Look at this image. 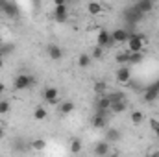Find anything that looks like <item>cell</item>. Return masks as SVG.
<instances>
[{
	"instance_id": "6da1fadb",
	"label": "cell",
	"mask_w": 159,
	"mask_h": 157,
	"mask_svg": "<svg viewBox=\"0 0 159 157\" xmlns=\"http://www.w3.org/2000/svg\"><path fill=\"white\" fill-rule=\"evenodd\" d=\"M126 44H128V52H129V54H133V52H143V48L146 46V37H144V35L131 34Z\"/></svg>"
},
{
	"instance_id": "7a4b0ae2",
	"label": "cell",
	"mask_w": 159,
	"mask_h": 157,
	"mask_svg": "<svg viewBox=\"0 0 159 157\" xmlns=\"http://www.w3.org/2000/svg\"><path fill=\"white\" fill-rule=\"evenodd\" d=\"M113 41H111V34L107 32V30H104V28H96V35H94V46H100V48H104V46H107V44H111Z\"/></svg>"
},
{
	"instance_id": "3957f363",
	"label": "cell",
	"mask_w": 159,
	"mask_h": 157,
	"mask_svg": "<svg viewBox=\"0 0 159 157\" xmlns=\"http://www.w3.org/2000/svg\"><path fill=\"white\" fill-rule=\"evenodd\" d=\"M34 83H35V79L32 78L30 74H19V76L15 78V83H13V85H15L17 91H24V89H30Z\"/></svg>"
},
{
	"instance_id": "277c9868",
	"label": "cell",
	"mask_w": 159,
	"mask_h": 157,
	"mask_svg": "<svg viewBox=\"0 0 159 157\" xmlns=\"http://www.w3.org/2000/svg\"><path fill=\"white\" fill-rule=\"evenodd\" d=\"M43 96H44V102H46V104L57 105V102H59V89H56V87H46Z\"/></svg>"
},
{
	"instance_id": "5b68a950",
	"label": "cell",
	"mask_w": 159,
	"mask_h": 157,
	"mask_svg": "<svg viewBox=\"0 0 159 157\" xmlns=\"http://www.w3.org/2000/svg\"><path fill=\"white\" fill-rule=\"evenodd\" d=\"M129 35H131V34H129L128 30H124V28H117V30H113V34H111V41L117 43V44H124V43H128Z\"/></svg>"
},
{
	"instance_id": "8992f818",
	"label": "cell",
	"mask_w": 159,
	"mask_h": 157,
	"mask_svg": "<svg viewBox=\"0 0 159 157\" xmlns=\"http://www.w3.org/2000/svg\"><path fill=\"white\" fill-rule=\"evenodd\" d=\"M115 78H117L119 85H128L129 79H131V70L128 67H120L119 70H117V74H115Z\"/></svg>"
},
{
	"instance_id": "52a82bcc",
	"label": "cell",
	"mask_w": 159,
	"mask_h": 157,
	"mask_svg": "<svg viewBox=\"0 0 159 157\" xmlns=\"http://www.w3.org/2000/svg\"><path fill=\"white\" fill-rule=\"evenodd\" d=\"M109 152H111V144L107 141H100V142L94 144V154L98 157H107Z\"/></svg>"
},
{
	"instance_id": "ba28073f",
	"label": "cell",
	"mask_w": 159,
	"mask_h": 157,
	"mask_svg": "<svg viewBox=\"0 0 159 157\" xmlns=\"http://www.w3.org/2000/svg\"><path fill=\"white\" fill-rule=\"evenodd\" d=\"M85 9H87V13L89 15H100L102 11H104V4L102 2H98V0H91V2H87L85 4Z\"/></svg>"
},
{
	"instance_id": "9c48e42d",
	"label": "cell",
	"mask_w": 159,
	"mask_h": 157,
	"mask_svg": "<svg viewBox=\"0 0 159 157\" xmlns=\"http://www.w3.org/2000/svg\"><path fill=\"white\" fill-rule=\"evenodd\" d=\"M54 19H56L57 22H65V20L69 19L67 4H65V6H57V7H54Z\"/></svg>"
},
{
	"instance_id": "30bf717a",
	"label": "cell",
	"mask_w": 159,
	"mask_h": 157,
	"mask_svg": "<svg viewBox=\"0 0 159 157\" xmlns=\"http://www.w3.org/2000/svg\"><path fill=\"white\" fill-rule=\"evenodd\" d=\"M48 56H50L52 61H59L63 57V50L57 44H48Z\"/></svg>"
},
{
	"instance_id": "8fae6325",
	"label": "cell",
	"mask_w": 159,
	"mask_h": 157,
	"mask_svg": "<svg viewBox=\"0 0 159 157\" xmlns=\"http://www.w3.org/2000/svg\"><path fill=\"white\" fill-rule=\"evenodd\" d=\"M135 9H137V13L146 15V13H150V11L154 9V4L148 2V0H143V2H139V4H135Z\"/></svg>"
},
{
	"instance_id": "7c38bea8",
	"label": "cell",
	"mask_w": 159,
	"mask_h": 157,
	"mask_svg": "<svg viewBox=\"0 0 159 157\" xmlns=\"http://www.w3.org/2000/svg\"><path fill=\"white\" fill-rule=\"evenodd\" d=\"M126 109H128V102H126V100H120V102L111 104V107H109V113H111V115H119V113H124Z\"/></svg>"
},
{
	"instance_id": "4fadbf2b",
	"label": "cell",
	"mask_w": 159,
	"mask_h": 157,
	"mask_svg": "<svg viewBox=\"0 0 159 157\" xmlns=\"http://www.w3.org/2000/svg\"><path fill=\"white\" fill-rule=\"evenodd\" d=\"M159 98V89L156 85H152V87H148L146 91H144V100L146 102H156Z\"/></svg>"
},
{
	"instance_id": "5bb4252c",
	"label": "cell",
	"mask_w": 159,
	"mask_h": 157,
	"mask_svg": "<svg viewBox=\"0 0 159 157\" xmlns=\"http://www.w3.org/2000/svg\"><path fill=\"white\" fill-rule=\"evenodd\" d=\"M74 102H70V100H65V102H61L59 104V111H61V115H70L72 111H74Z\"/></svg>"
},
{
	"instance_id": "9a60e30c",
	"label": "cell",
	"mask_w": 159,
	"mask_h": 157,
	"mask_svg": "<svg viewBox=\"0 0 159 157\" xmlns=\"http://www.w3.org/2000/svg\"><path fill=\"white\" fill-rule=\"evenodd\" d=\"M46 117H48V111H46L43 105H37V107L34 109V118H35L37 122H43V120H46Z\"/></svg>"
},
{
	"instance_id": "2e32d148",
	"label": "cell",
	"mask_w": 159,
	"mask_h": 157,
	"mask_svg": "<svg viewBox=\"0 0 159 157\" xmlns=\"http://www.w3.org/2000/svg\"><path fill=\"white\" fill-rule=\"evenodd\" d=\"M109 107H111V102H109L107 96H102V98L96 102V109H98V111H109Z\"/></svg>"
},
{
	"instance_id": "e0dca14e",
	"label": "cell",
	"mask_w": 159,
	"mask_h": 157,
	"mask_svg": "<svg viewBox=\"0 0 159 157\" xmlns=\"http://www.w3.org/2000/svg\"><path fill=\"white\" fill-rule=\"evenodd\" d=\"M91 61H93V57L89 54H80L78 56V67L80 69H87L91 65Z\"/></svg>"
},
{
	"instance_id": "ac0fdd59",
	"label": "cell",
	"mask_w": 159,
	"mask_h": 157,
	"mask_svg": "<svg viewBox=\"0 0 159 157\" xmlns=\"http://www.w3.org/2000/svg\"><path fill=\"white\" fill-rule=\"evenodd\" d=\"M0 7H2L9 17H15V15H17V7H15V4H11V2H0Z\"/></svg>"
},
{
	"instance_id": "d6986e66",
	"label": "cell",
	"mask_w": 159,
	"mask_h": 157,
	"mask_svg": "<svg viewBox=\"0 0 159 157\" xmlns=\"http://www.w3.org/2000/svg\"><path fill=\"white\" fill-rule=\"evenodd\" d=\"M131 124L133 126H139V124H143L144 122V113L143 111H131Z\"/></svg>"
},
{
	"instance_id": "ffe728a7",
	"label": "cell",
	"mask_w": 159,
	"mask_h": 157,
	"mask_svg": "<svg viewBox=\"0 0 159 157\" xmlns=\"http://www.w3.org/2000/svg\"><path fill=\"white\" fill-rule=\"evenodd\" d=\"M94 92L100 94V96H106L107 94V83L106 81H96L94 83Z\"/></svg>"
},
{
	"instance_id": "44dd1931",
	"label": "cell",
	"mask_w": 159,
	"mask_h": 157,
	"mask_svg": "<svg viewBox=\"0 0 159 157\" xmlns=\"http://www.w3.org/2000/svg\"><path fill=\"white\" fill-rule=\"evenodd\" d=\"M69 150H70V154H80L81 152V141L80 139H72L70 141V144H69Z\"/></svg>"
},
{
	"instance_id": "7402d4cb",
	"label": "cell",
	"mask_w": 159,
	"mask_h": 157,
	"mask_svg": "<svg viewBox=\"0 0 159 157\" xmlns=\"http://www.w3.org/2000/svg\"><path fill=\"white\" fill-rule=\"evenodd\" d=\"M143 52H133V54H129L128 52V63H141L143 61Z\"/></svg>"
},
{
	"instance_id": "603a6c76",
	"label": "cell",
	"mask_w": 159,
	"mask_h": 157,
	"mask_svg": "<svg viewBox=\"0 0 159 157\" xmlns=\"http://www.w3.org/2000/svg\"><path fill=\"white\" fill-rule=\"evenodd\" d=\"M32 148H34L35 152H43V150H46V141H44V139H35V141L32 142Z\"/></svg>"
},
{
	"instance_id": "cb8c5ba5",
	"label": "cell",
	"mask_w": 159,
	"mask_h": 157,
	"mask_svg": "<svg viewBox=\"0 0 159 157\" xmlns=\"http://www.w3.org/2000/svg\"><path fill=\"white\" fill-rule=\"evenodd\" d=\"M9 109H11V104H9V100H2L0 102V115H7L9 113Z\"/></svg>"
},
{
	"instance_id": "d4e9b609",
	"label": "cell",
	"mask_w": 159,
	"mask_h": 157,
	"mask_svg": "<svg viewBox=\"0 0 159 157\" xmlns=\"http://www.w3.org/2000/svg\"><path fill=\"white\" fill-rule=\"evenodd\" d=\"M148 124H150V129L154 131V135L159 137V120H157V118H150V120H148Z\"/></svg>"
},
{
	"instance_id": "484cf974",
	"label": "cell",
	"mask_w": 159,
	"mask_h": 157,
	"mask_svg": "<svg viewBox=\"0 0 159 157\" xmlns=\"http://www.w3.org/2000/svg\"><path fill=\"white\" fill-rule=\"evenodd\" d=\"M102 56H104V48H100V46H94V48H93V54H91V57H93V59H102Z\"/></svg>"
},
{
	"instance_id": "4316f807",
	"label": "cell",
	"mask_w": 159,
	"mask_h": 157,
	"mask_svg": "<svg viewBox=\"0 0 159 157\" xmlns=\"http://www.w3.org/2000/svg\"><path fill=\"white\" fill-rule=\"evenodd\" d=\"M117 139H119V131L117 129H109L107 131V142L111 144V141H117Z\"/></svg>"
},
{
	"instance_id": "83f0119b",
	"label": "cell",
	"mask_w": 159,
	"mask_h": 157,
	"mask_svg": "<svg viewBox=\"0 0 159 157\" xmlns=\"http://www.w3.org/2000/svg\"><path fill=\"white\" fill-rule=\"evenodd\" d=\"M117 61L120 63V67H124V63H128V52L119 54V56H117Z\"/></svg>"
},
{
	"instance_id": "f1b7e54d",
	"label": "cell",
	"mask_w": 159,
	"mask_h": 157,
	"mask_svg": "<svg viewBox=\"0 0 159 157\" xmlns=\"http://www.w3.org/2000/svg\"><path fill=\"white\" fill-rule=\"evenodd\" d=\"M146 157H159V150H150L146 154Z\"/></svg>"
},
{
	"instance_id": "f546056e",
	"label": "cell",
	"mask_w": 159,
	"mask_h": 157,
	"mask_svg": "<svg viewBox=\"0 0 159 157\" xmlns=\"http://www.w3.org/2000/svg\"><path fill=\"white\" fill-rule=\"evenodd\" d=\"M4 135H6V129H4V126L0 124V139H4Z\"/></svg>"
},
{
	"instance_id": "4dcf8cb0",
	"label": "cell",
	"mask_w": 159,
	"mask_h": 157,
	"mask_svg": "<svg viewBox=\"0 0 159 157\" xmlns=\"http://www.w3.org/2000/svg\"><path fill=\"white\" fill-rule=\"evenodd\" d=\"M4 92H6V85L0 81V94H4Z\"/></svg>"
},
{
	"instance_id": "1f68e13d",
	"label": "cell",
	"mask_w": 159,
	"mask_h": 157,
	"mask_svg": "<svg viewBox=\"0 0 159 157\" xmlns=\"http://www.w3.org/2000/svg\"><path fill=\"white\" fill-rule=\"evenodd\" d=\"M4 65H6V61H4V57L0 56V69H4Z\"/></svg>"
},
{
	"instance_id": "d6a6232c",
	"label": "cell",
	"mask_w": 159,
	"mask_h": 157,
	"mask_svg": "<svg viewBox=\"0 0 159 157\" xmlns=\"http://www.w3.org/2000/svg\"><path fill=\"white\" fill-rule=\"evenodd\" d=\"M2 100H4V94H0V102H2Z\"/></svg>"
},
{
	"instance_id": "836d02e7",
	"label": "cell",
	"mask_w": 159,
	"mask_h": 157,
	"mask_svg": "<svg viewBox=\"0 0 159 157\" xmlns=\"http://www.w3.org/2000/svg\"><path fill=\"white\" fill-rule=\"evenodd\" d=\"M154 85H156V87H157V89H159V81H157V83H154Z\"/></svg>"
}]
</instances>
